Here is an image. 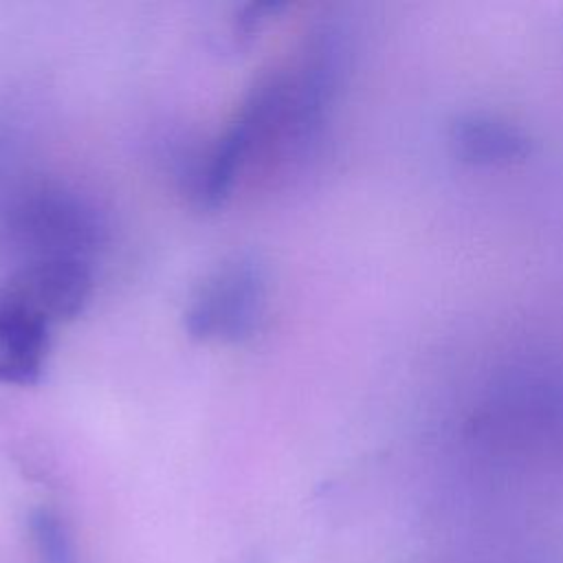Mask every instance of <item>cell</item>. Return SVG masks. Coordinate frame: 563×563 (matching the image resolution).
Segmentation results:
<instances>
[{"mask_svg": "<svg viewBox=\"0 0 563 563\" xmlns=\"http://www.w3.org/2000/svg\"><path fill=\"white\" fill-rule=\"evenodd\" d=\"M266 301L268 279L262 262L235 255L198 284L185 310V328L198 341L238 343L257 332Z\"/></svg>", "mask_w": 563, "mask_h": 563, "instance_id": "1", "label": "cell"}, {"mask_svg": "<svg viewBox=\"0 0 563 563\" xmlns=\"http://www.w3.org/2000/svg\"><path fill=\"white\" fill-rule=\"evenodd\" d=\"M13 229L31 257L84 260L99 244L101 224L95 211L73 194L42 189L29 196L13 218Z\"/></svg>", "mask_w": 563, "mask_h": 563, "instance_id": "2", "label": "cell"}, {"mask_svg": "<svg viewBox=\"0 0 563 563\" xmlns=\"http://www.w3.org/2000/svg\"><path fill=\"white\" fill-rule=\"evenodd\" d=\"M48 323L75 319L92 292V275L84 260L29 257L4 286Z\"/></svg>", "mask_w": 563, "mask_h": 563, "instance_id": "3", "label": "cell"}, {"mask_svg": "<svg viewBox=\"0 0 563 563\" xmlns=\"http://www.w3.org/2000/svg\"><path fill=\"white\" fill-rule=\"evenodd\" d=\"M51 323L22 299L0 288V383L31 387L48 354Z\"/></svg>", "mask_w": 563, "mask_h": 563, "instance_id": "4", "label": "cell"}, {"mask_svg": "<svg viewBox=\"0 0 563 563\" xmlns=\"http://www.w3.org/2000/svg\"><path fill=\"white\" fill-rule=\"evenodd\" d=\"M29 541L35 563H79L73 528L55 508L40 506L29 515Z\"/></svg>", "mask_w": 563, "mask_h": 563, "instance_id": "5", "label": "cell"}]
</instances>
